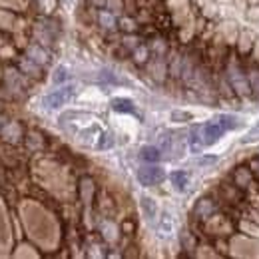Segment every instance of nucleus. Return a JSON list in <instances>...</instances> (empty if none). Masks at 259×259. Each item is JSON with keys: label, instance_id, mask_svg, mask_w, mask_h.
Listing matches in <instances>:
<instances>
[{"label": "nucleus", "instance_id": "nucleus-10", "mask_svg": "<svg viewBox=\"0 0 259 259\" xmlns=\"http://www.w3.org/2000/svg\"><path fill=\"white\" fill-rule=\"evenodd\" d=\"M171 120L178 122V120H192V114H186V112H174L171 114Z\"/></svg>", "mask_w": 259, "mask_h": 259}, {"label": "nucleus", "instance_id": "nucleus-12", "mask_svg": "<svg viewBox=\"0 0 259 259\" xmlns=\"http://www.w3.org/2000/svg\"><path fill=\"white\" fill-rule=\"evenodd\" d=\"M257 134H259V126H257V128H255V130H253V132H251V136H253L251 140H255V136H257Z\"/></svg>", "mask_w": 259, "mask_h": 259}, {"label": "nucleus", "instance_id": "nucleus-1", "mask_svg": "<svg viewBox=\"0 0 259 259\" xmlns=\"http://www.w3.org/2000/svg\"><path fill=\"white\" fill-rule=\"evenodd\" d=\"M163 178H165V174L158 165H144V167L138 169V180H140L142 186H156V184L162 182Z\"/></svg>", "mask_w": 259, "mask_h": 259}, {"label": "nucleus", "instance_id": "nucleus-6", "mask_svg": "<svg viewBox=\"0 0 259 259\" xmlns=\"http://www.w3.org/2000/svg\"><path fill=\"white\" fill-rule=\"evenodd\" d=\"M169 180H171V184L176 186V190H180V192H184L186 186H188V176H186V171H174V174L169 176Z\"/></svg>", "mask_w": 259, "mask_h": 259}, {"label": "nucleus", "instance_id": "nucleus-8", "mask_svg": "<svg viewBox=\"0 0 259 259\" xmlns=\"http://www.w3.org/2000/svg\"><path fill=\"white\" fill-rule=\"evenodd\" d=\"M142 205H144L146 213H148L150 218H154V213H156V205H154V201H152V199H148V197H144V199H142Z\"/></svg>", "mask_w": 259, "mask_h": 259}, {"label": "nucleus", "instance_id": "nucleus-11", "mask_svg": "<svg viewBox=\"0 0 259 259\" xmlns=\"http://www.w3.org/2000/svg\"><path fill=\"white\" fill-rule=\"evenodd\" d=\"M211 162H215V158H203V160H199V165H205V163H211Z\"/></svg>", "mask_w": 259, "mask_h": 259}, {"label": "nucleus", "instance_id": "nucleus-7", "mask_svg": "<svg viewBox=\"0 0 259 259\" xmlns=\"http://www.w3.org/2000/svg\"><path fill=\"white\" fill-rule=\"evenodd\" d=\"M197 211H199L201 215H205V213L213 211V205H211V201H209V199H203V201H199V203H197Z\"/></svg>", "mask_w": 259, "mask_h": 259}, {"label": "nucleus", "instance_id": "nucleus-3", "mask_svg": "<svg viewBox=\"0 0 259 259\" xmlns=\"http://www.w3.org/2000/svg\"><path fill=\"white\" fill-rule=\"evenodd\" d=\"M226 126H224V122L220 120H215V122H207L205 126H203V138H205V144H215L222 136H224V132H226Z\"/></svg>", "mask_w": 259, "mask_h": 259}, {"label": "nucleus", "instance_id": "nucleus-2", "mask_svg": "<svg viewBox=\"0 0 259 259\" xmlns=\"http://www.w3.org/2000/svg\"><path fill=\"white\" fill-rule=\"evenodd\" d=\"M72 96H74V88L66 86V88H60V90H54L52 94H48V96L44 98V106L46 108H60Z\"/></svg>", "mask_w": 259, "mask_h": 259}, {"label": "nucleus", "instance_id": "nucleus-5", "mask_svg": "<svg viewBox=\"0 0 259 259\" xmlns=\"http://www.w3.org/2000/svg\"><path fill=\"white\" fill-rule=\"evenodd\" d=\"M160 158H162V154H160L158 148H154V146H144L142 148V160H146V162H158Z\"/></svg>", "mask_w": 259, "mask_h": 259}, {"label": "nucleus", "instance_id": "nucleus-9", "mask_svg": "<svg viewBox=\"0 0 259 259\" xmlns=\"http://www.w3.org/2000/svg\"><path fill=\"white\" fill-rule=\"evenodd\" d=\"M66 78H68V74H66V68H64V66H60V68L56 70V76H54V84H60V82H64Z\"/></svg>", "mask_w": 259, "mask_h": 259}, {"label": "nucleus", "instance_id": "nucleus-4", "mask_svg": "<svg viewBox=\"0 0 259 259\" xmlns=\"http://www.w3.org/2000/svg\"><path fill=\"white\" fill-rule=\"evenodd\" d=\"M112 108L116 112H124V114H132L134 112V102L128 98H114L112 100Z\"/></svg>", "mask_w": 259, "mask_h": 259}]
</instances>
